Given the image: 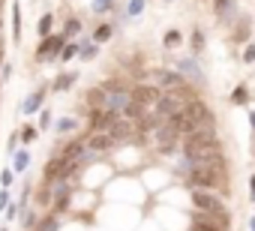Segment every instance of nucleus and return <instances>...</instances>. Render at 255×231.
<instances>
[{
  "instance_id": "f257e3e1",
  "label": "nucleus",
  "mask_w": 255,
  "mask_h": 231,
  "mask_svg": "<svg viewBox=\"0 0 255 231\" xmlns=\"http://www.w3.org/2000/svg\"><path fill=\"white\" fill-rule=\"evenodd\" d=\"M210 147H219L216 129H213V126H198L195 132H189V135L183 138V144H180V153L192 156V153H201V150H210Z\"/></svg>"
},
{
  "instance_id": "f03ea898",
  "label": "nucleus",
  "mask_w": 255,
  "mask_h": 231,
  "mask_svg": "<svg viewBox=\"0 0 255 231\" xmlns=\"http://www.w3.org/2000/svg\"><path fill=\"white\" fill-rule=\"evenodd\" d=\"M105 87V108L108 111H114V114H123L129 105H132V93H129V87L120 81V78H111V81H105L102 84Z\"/></svg>"
},
{
  "instance_id": "7ed1b4c3",
  "label": "nucleus",
  "mask_w": 255,
  "mask_h": 231,
  "mask_svg": "<svg viewBox=\"0 0 255 231\" xmlns=\"http://www.w3.org/2000/svg\"><path fill=\"white\" fill-rule=\"evenodd\" d=\"M192 204H195V210H201V213H213V216L231 219V213L225 210L222 198H216L210 189H192Z\"/></svg>"
},
{
  "instance_id": "20e7f679",
  "label": "nucleus",
  "mask_w": 255,
  "mask_h": 231,
  "mask_svg": "<svg viewBox=\"0 0 255 231\" xmlns=\"http://www.w3.org/2000/svg\"><path fill=\"white\" fill-rule=\"evenodd\" d=\"M63 48H66V33H48V36H42L39 48H36V63H48V60L60 57Z\"/></svg>"
},
{
  "instance_id": "39448f33",
  "label": "nucleus",
  "mask_w": 255,
  "mask_h": 231,
  "mask_svg": "<svg viewBox=\"0 0 255 231\" xmlns=\"http://www.w3.org/2000/svg\"><path fill=\"white\" fill-rule=\"evenodd\" d=\"M228 228H231V219H225V216H213V213H201V210L192 213V231H228Z\"/></svg>"
},
{
  "instance_id": "423d86ee",
  "label": "nucleus",
  "mask_w": 255,
  "mask_h": 231,
  "mask_svg": "<svg viewBox=\"0 0 255 231\" xmlns=\"http://www.w3.org/2000/svg\"><path fill=\"white\" fill-rule=\"evenodd\" d=\"M129 93H132V102H138V105H144V108H150V105L159 102L162 87H159V84H147V81H138V84L129 87Z\"/></svg>"
},
{
  "instance_id": "0eeeda50",
  "label": "nucleus",
  "mask_w": 255,
  "mask_h": 231,
  "mask_svg": "<svg viewBox=\"0 0 255 231\" xmlns=\"http://www.w3.org/2000/svg\"><path fill=\"white\" fill-rule=\"evenodd\" d=\"M183 105H186V96H183V93H180V90H168V93H162V96H159V102L153 105V111L159 114V117H165V120H168L171 114H177Z\"/></svg>"
},
{
  "instance_id": "6e6552de",
  "label": "nucleus",
  "mask_w": 255,
  "mask_h": 231,
  "mask_svg": "<svg viewBox=\"0 0 255 231\" xmlns=\"http://www.w3.org/2000/svg\"><path fill=\"white\" fill-rule=\"evenodd\" d=\"M165 123L174 129V135H177V138H186L189 132H195V129H198V123L189 117V111H186V108H180L177 114H171V117H168Z\"/></svg>"
},
{
  "instance_id": "1a4fd4ad",
  "label": "nucleus",
  "mask_w": 255,
  "mask_h": 231,
  "mask_svg": "<svg viewBox=\"0 0 255 231\" xmlns=\"http://www.w3.org/2000/svg\"><path fill=\"white\" fill-rule=\"evenodd\" d=\"M183 108L189 111V117H192L198 126H213V114H210V108H207V105H204L198 96H195V99H189Z\"/></svg>"
},
{
  "instance_id": "9d476101",
  "label": "nucleus",
  "mask_w": 255,
  "mask_h": 231,
  "mask_svg": "<svg viewBox=\"0 0 255 231\" xmlns=\"http://www.w3.org/2000/svg\"><path fill=\"white\" fill-rule=\"evenodd\" d=\"M153 84H159V87H165V90H180V87H183L186 84V78H183V72H168V69H159L156 75H153Z\"/></svg>"
},
{
  "instance_id": "9b49d317",
  "label": "nucleus",
  "mask_w": 255,
  "mask_h": 231,
  "mask_svg": "<svg viewBox=\"0 0 255 231\" xmlns=\"http://www.w3.org/2000/svg\"><path fill=\"white\" fill-rule=\"evenodd\" d=\"M117 141L111 132H90L87 135V150H96V153H105V150H111Z\"/></svg>"
},
{
  "instance_id": "f8f14e48",
  "label": "nucleus",
  "mask_w": 255,
  "mask_h": 231,
  "mask_svg": "<svg viewBox=\"0 0 255 231\" xmlns=\"http://www.w3.org/2000/svg\"><path fill=\"white\" fill-rule=\"evenodd\" d=\"M108 132H111L114 135V141H123V138H132V132H135V120H123V117H117L114 120V126L111 129H108Z\"/></svg>"
},
{
  "instance_id": "ddd939ff",
  "label": "nucleus",
  "mask_w": 255,
  "mask_h": 231,
  "mask_svg": "<svg viewBox=\"0 0 255 231\" xmlns=\"http://www.w3.org/2000/svg\"><path fill=\"white\" fill-rule=\"evenodd\" d=\"M45 93H48V87H39V90H36V93H30V96L24 99V105H21V111H24V114H33L36 108H39V105H42V99H45Z\"/></svg>"
},
{
  "instance_id": "4468645a",
  "label": "nucleus",
  "mask_w": 255,
  "mask_h": 231,
  "mask_svg": "<svg viewBox=\"0 0 255 231\" xmlns=\"http://www.w3.org/2000/svg\"><path fill=\"white\" fill-rule=\"evenodd\" d=\"M177 72H183V75H189L192 81H201V69H198L195 57H186V60H180V63H177Z\"/></svg>"
},
{
  "instance_id": "2eb2a0df",
  "label": "nucleus",
  "mask_w": 255,
  "mask_h": 231,
  "mask_svg": "<svg viewBox=\"0 0 255 231\" xmlns=\"http://www.w3.org/2000/svg\"><path fill=\"white\" fill-rule=\"evenodd\" d=\"M105 87L99 84V87H93V90H87V105L90 108H105Z\"/></svg>"
},
{
  "instance_id": "dca6fc26",
  "label": "nucleus",
  "mask_w": 255,
  "mask_h": 231,
  "mask_svg": "<svg viewBox=\"0 0 255 231\" xmlns=\"http://www.w3.org/2000/svg\"><path fill=\"white\" fill-rule=\"evenodd\" d=\"M75 78H78V75H75V72H63V75H57V81H54V90H57V93H63V90H69L72 84H75Z\"/></svg>"
},
{
  "instance_id": "f3484780",
  "label": "nucleus",
  "mask_w": 255,
  "mask_h": 231,
  "mask_svg": "<svg viewBox=\"0 0 255 231\" xmlns=\"http://www.w3.org/2000/svg\"><path fill=\"white\" fill-rule=\"evenodd\" d=\"M111 36H114V24H99L93 30V42H108Z\"/></svg>"
},
{
  "instance_id": "a211bd4d",
  "label": "nucleus",
  "mask_w": 255,
  "mask_h": 231,
  "mask_svg": "<svg viewBox=\"0 0 255 231\" xmlns=\"http://www.w3.org/2000/svg\"><path fill=\"white\" fill-rule=\"evenodd\" d=\"M189 42H192V57H198V54L204 51V42H207V39H204V30H198V27H195V30H192V36H189Z\"/></svg>"
},
{
  "instance_id": "6ab92c4d",
  "label": "nucleus",
  "mask_w": 255,
  "mask_h": 231,
  "mask_svg": "<svg viewBox=\"0 0 255 231\" xmlns=\"http://www.w3.org/2000/svg\"><path fill=\"white\" fill-rule=\"evenodd\" d=\"M231 39H234V42H246V39H249V18H246V15L237 21V30H234Z\"/></svg>"
},
{
  "instance_id": "aec40b11",
  "label": "nucleus",
  "mask_w": 255,
  "mask_h": 231,
  "mask_svg": "<svg viewBox=\"0 0 255 231\" xmlns=\"http://www.w3.org/2000/svg\"><path fill=\"white\" fill-rule=\"evenodd\" d=\"M30 165V153L27 150H15V159H12V168L15 171H24Z\"/></svg>"
},
{
  "instance_id": "412c9836",
  "label": "nucleus",
  "mask_w": 255,
  "mask_h": 231,
  "mask_svg": "<svg viewBox=\"0 0 255 231\" xmlns=\"http://www.w3.org/2000/svg\"><path fill=\"white\" fill-rule=\"evenodd\" d=\"M180 42H183V36H180V30H168V33L162 36V45H165V48H177Z\"/></svg>"
},
{
  "instance_id": "4be33fe9",
  "label": "nucleus",
  "mask_w": 255,
  "mask_h": 231,
  "mask_svg": "<svg viewBox=\"0 0 255 231\" xmlns=\"http://www.w3.org/2000/svg\"><path fill=\"white\" fill-rule=\"evenodd\" d=\"M144 6H147V0H129V3H126V15L129 18H138L144 12Z\"/></svg>"
},
{
  "instance_id": "5701e85b",
  "label": "nucleus",
  "mask_w": 255,
  "mask_h": 231,
  "mask_svg": "<svg viewBox=\"0 0 255 231\" xmlns=\"http://www.w3.org/2000/svg\"><path fill=\"white\" fill-rule=\"evenodd\" d=\"M96 54H99V42H81V54H78L81 60H93Z\"/></svg>"
},
{
  "instance_id": "b1692460",
  "label": "nucleus",
  "mask_w": 255,
  "mask_h": 231,
  "mask_svg": "<svg viewBox=\"0 0 255 231\" xmlns=\"http://www.w3.org/2000/svg\"><path fill=\"white\" fill-rule=\"evenodd\" d=\"M63 33H66V39L78 36V33H81V21H78V18H69V21L63 24Z\"/></svg>"
},
{
  "instance_id": "393cba45",
  "label": "nucleus",
  "mask_w": 255,
  "mask_h": 231,
  "mask_svg": "<svg viewBox=\"0 0 255 231\" xmlns=\"http://www.w3.org/2000/svg\"><path fill=\"white\" fill-rule=\"evenodd\" d=\"M51 27H54V15H51V12H45V15L39 18V30H36V33H39V36H48V33H51Z\"/></svg>"
},
{
  "instance_id": "a878e982",
  "label": "nucleus",
  "mask_w": 255,
  "mask_h": 231,
  "mask_svg": "<svg viewBox=\"0 0 255 231\" xmlns=\"http://www.w3.org/2000/svg\"><path fill=\"white\" fill-rule=\"evenodd\" d=\"M246 99H249V93H246V84H237V87L231 90V102H234V105H246Z\"/></svg>"
},
{
  "instance_id": "bb28decb",
  "label": "nucleus",
  "mask_w": 255,
  "mask_h": 231,
  "mask_svg": "<svg viewBox=\"0 0 255 231\" xmlns=\"http://www.w3.org/2000/svg\"><path fill=\"white\" fill-rule=\"evenodd\" d=\"M81 54V45H75V42H66V48L60 51V60L66 63V60H72V57H78Z\"/></svg>"
},
{
  "instance_id": "cd10ccee",
  "label": "nucleus",
  "mask_w": 255,
  "mask_h": 231,
  "mask_svg": "<svg viewBox=\"0 0 255 231\" xmlns=\"http://www.w3.org/2000/svg\"><path fill=\"white\" fill-rule=\"evenodd\" d=\"M117 6H114V0H93V12H114Z\"/></svg>"
},
{
  "instance_id": "c85d7f7f",
  "label": "nucleus",
  "mask_w": 255,
  "mask_h": 231,
  "mask_svg": "<svg viewBox=\"0 0 255 231\" xmlns=\"http://www.w3.org/2000/svg\"><path fill=\"white\" fill-rule=\"evenodd\" d=\"M75 126H78V120H75V117H63V120H60V123L54 126V129H57L60 135H66V132H72Z\"/></svg>"
},
{
  "instance_id": "c756f323",
  "label": "nucleus",
  "mask_w": 255,
  "mask_h": 231,
  "mask_svg": "<svg viewBox=\"0 0 255 231\" xmlns=\"http://www.w3.org/2000/svg\"><path fill=\"white\" fill-rule=\"evenodd\" d=\"M12 36H15V39H21V9H18V3L12 6Z\"/></svg>"
},
{
  "instance_id": "7c9ffc66",
  "label": "nucleus",
  "mask_w": 255,
  "mask_h": 231,
  "mask_svg": "<svg viewBox=\"0 0 255 231\" xmlns=\"http://www.w3.org/2000/svg\"><path fill=\"white\" fill-rule=\"evenodd\" d=\"M57 225H60V222H57V216L51 213V216H45V219L39 222V228H36V231H57Z\"/></svg>"
},
{
  "instance_id": "2f4dec72",
  "label": "nucleus",
  "mask_w": 255,
  "mask_h": 231,
  "mask_svg": "<svg viewBox=\"0 0 255 231\" xmlns=\"http://www.w3.org/2000/svg\"><path fill=\"white\" fill-rule=\"evenodd\" d=\"M36 135H39V129H36V126H24V129H21V141H24V144H30Z\"/></svg>"
},
{
  "instance_id": "473e14b6",
  "label": "nucleus",
  "mask_w": 255,
  "mask_h": 231,
  "mask_svg": "<svg viewBox=\"0 0 255 231\" xmlns=\"http://www.w3.org/2000/svg\"><path fill=\"white\" fill-rule=\"evenodd\" d=\"M12 177H15V168H3V171H0V183H3V186H9Z\"/></svg>"
},
{
  "instance_id": "72a5a7b5",
  "label": "nucleus",
  "mask_w": 255,
  "mask_h": 231,
  "mask_svg": "<svg viewBox=\"0 0 255 231\" xmlns=\"http://www.w3.org/2000/svg\"><path fill=\"white\" fill-rule=\"evenodd\" d=\"M21 225H24V228H33V225H36V213H33V210H24V222H21Z\"/></svg>"
},
{
  "instance_id": "f704fd0d",
  "label": "nucleus",
  "mask_w": 255,
  "mask_h": 231,
  "mask_svg": "<svg viewBox=\"0 0 255 231\" xmlns=\"http://www.w3.org/2000/svg\"><path fill=\"white\" fill-rule=\"evenodd\" d=\"M255 60V45H246L243 48V63H252Z\"/></svg>"
},
{
  "instance_id": "c9c22d12",
  "label": "nucleus",
  "mask_w": 255,
  "mask_h": 231,
  "mask_svg": "<svg viewBox=\"0 0 255 231\" xmlns=\"http://www.w3.org/2000/svg\"><path fill=\"white\" fill-rule=\"evenodd\" d=\"M0 75H3V78H0V81H9V78H12V66H9V63H3V69H0Z\"/></svg>"
},
{
  "instance_id": "e433bc0d",
  "label": "nucleus",
  "mask_w": 255,
  "mask_h": 231,
  "mask_svg": "<svg viewBox=\"0 0 255 231\" xmlns=\"http://www.w3.org/2000/svg\"><path fill=\"white\" fill-rule=\"evenodd\" d=\"M36 201H39V204H48V201H51V192H48V189H39V198H36Z\"/></svg>"
},
{
  "instance_id": "4c0bfd02",
  "label": "nucleus",
  "mask_w": 255,
  "mask_h": 231,
  "mask_svg": "<svg viewBox=\"0 0 255 231\" xmlns=\"http://www.w3.org/2000/svg\"><path fill=\"white\" fill-rule=\"evenodd\" d=\"M9 207V192L3 189V192H0V210H6Z\"/></svg>"
},
{
  "instance_id": "58836bf2",
  "label": "nucleus",
  "mask_w": 255,
  "mask_h": 231,
  "mask_svg": "<svg viewBox=\"0 0 255 231\" xmlns=\"http://www.w3.org/2000/svg\"><path fill=\"white\" fill-rule=\"evenodd\" d=\"M39 126L45 129V126H51V111H42V117H39Z\"/></svg>"
},
{
  "instance_id": "ea45409f",
  "label": "nucleus",
  "mask_w": 255,
  "mask_h": 231,
  "mask_svg": "<svg viewBox=\"0 0 255 231\" xmlns=\"http://www.w3.org/2000/svg\"><path fill=\"white\" fill-rule=\"evenodd\" d=\"M18 210H21V207H15V204H9V207H6V219H9V222H12V219H15V216H18Z\"/></svg>"
},
{
  "instance_id": "a19ab883",
  "label": "nucleus",
  "mask_w": 255,
  "mask_h": 231,
  "mask_svg": "<svg viewBox=\"0 0 255 231\" xmlns=\"http://www.w3.org/2000/svg\"><path fill=\"white\" fill-rule=\"evenodd\" d=\"M225 3H228V0H213V9H216V15H219V12L225 9Z\"/></svg>"
},
{
  "instance_id": "79ce46f5",
  "label": "nucleus",
  "mask_w": 255,
  "mask_h": 231,
  "mask_svg": "<svg viewBox=\"0 0 255 231\" xmlns=\"http://www.w3.org/2000/svg\"><path fill=\"white\" fill-rule=\"evenodd\" d=\"M249 192H252V201H255V174L249 177Z\"/></svg>"
},
{
  "instance_id": "37998d69",
  "label": "nucleus",
  "mask_w": 255,
  "mask_h": 231,
  "mask_svg": "<svg viewBox=\"0 0 255 231\" xmlns=\"http://www.w3.org/2000/svg\"><path fill=\"white\" fill-rule=\"evenodd\" d=\"M249 126H252V129H255V111H252V114H249Z\"/></svg>"
},
{
  "instance_id": "c03bdc74",
  "label": "nucleus",
  "mask_w": 255,
  "mask_h": 231,
  "mask_svg": "<svg viewBox=\"0 0 255 231\" xmlns=\"http://www.w3.org/2000/svg\"><path fill=\"white\" fill-rule=\"evenodd\" d=\"M249 231H255V219H252V222H249Z\"/></svg>"
},
{
  "instance_id": "a18cd8bd",
  "label": "nucleus",
  "mask_w": 255,
  "mask_h": 231,
  "mask_svg": "<svg viewBox=\"0 0 255 231\" xmlns=\"http://www.w3.org/2000/svg\"><path fill=\"white\" fill-rule=\"evenodd\" d=\"M165 3H174V0H165Z\"/></svg>"
},
{
  "instance_id": "49530a36",
  "label": "nucleus",
  "mask_w": 255,
  "mask_h": 231,
  "mask_svg": "<svg viewBox=\"0 0 255 231\" xmlns=\"http://www.w3.org/2000/svg\"><path fill=\"white\" fill-rule=\"evenodd\" d=\"M0 231H9V228H0Z\"/></svg>"
},
{
  "instance_id": "de8ad7c7",
  "label": "nucleus",
  "mask_w": 255,
  "mask_h": 231,
  "mask_svg": "<svg viewBox=\"0 0 255 231\" xmlns=\"http://www.w3.org/2000/svg\"><path fill=\"white\" fill-rule=\"evenodd\" d=\"M0 3H3V0H0Z\"/></svg>"
}]
</instances>
